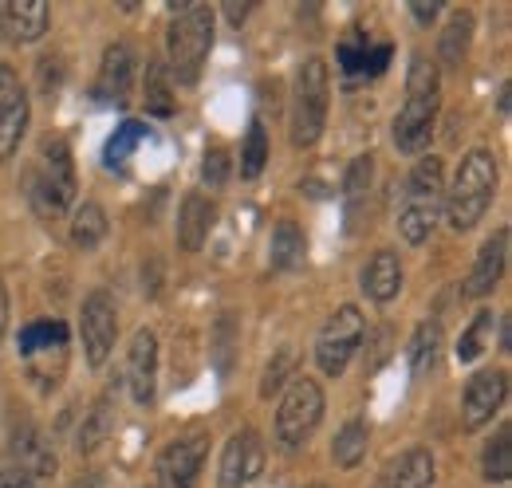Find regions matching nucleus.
I'll return each instance as SVG.
<instances>
[{
    "instance_id": "nucleus-1",
    "label": "nucleus",
    "mask_w": 512,
    "mask_h": 488,
    "mask_svg": "<svg viewBox=\"0 0 512 488\" xmlns=\"http://www.w3.org/2000/svg\"><path fill=\"white\" fill-rule=\"evenodd\" d=\"M438 103H442L438 63L430 60L426 52H418L410 60V75H406V103L394 115V146L402 154H422L430 146L434 119H438Z\"/></svg>"
},
{
    "instance_id": "nucleus-2",
    "label": "nucleus",
    "mask_w": 512,
    "mask_h": 488,
    "mask_svg": "<svg viewBox=\"0 0 512 488\" xmlns=\"http://www.w3.org/2000/svg\"><path fill=\"white\" fill-rule=\"evenodd\" d=\"M446 201V166L438 154H426L414 162L410 178L402 185V205H398V233L406 237V244H426L438 213Z\"/></svg>"
},
{
    "instance_id": "nucleus-3",
    "label": "nucleus",
    "mask_w": 512,
    "mask_h": 488,
    "mask_svg": "<svg viewBox=\"0 0 512 488\" xmlns=\"http://www.w3.org/2000/svg\"><path fill=\"white\" fill-rule=\"evenodd\" d=\"M493 193H497V158L489 150H469L461 158V166H457L453 189L446 193L449 225L457 233H469L489 213Z\"/></svg>"
},
{
    "instance_id": "nucleus-4",
    "label": "nucleus",
    "mask_w": 512,
    "mask_h": 488,
    "mask_svg": "<svg viewBox=\"0 0 512 488\" xmlns=\"http://www.w3.org/2000/svg\"><path fill=\"white\" fill-rule=\"evenodd\" d=\"M178 16L170 24V36H166V48H170V71L178 83L193 87L197 75H201V63L213 48V8L209 4H197V0H182L174 4Z\"/></svg>"
},
{
    "instance_id": "nucleus-5",
    "label": "nucleus",
    "mask_w": 512,
    "mask_h": 488,
    "mask_svg": "<svg viewBox=\"0 0 512 488\" xmlns=\"http://www.w3.org/2000/svg\"><path fill=\"white\" fill-rule=\"evenodd\" d=\"M327 95H331V79H327V63L304 60L292 83V142L296 146H316L327 122Z\"/></svg>"
},
{
    "instance_id": "nucleus-6",
    "label": "nucleus",
    "mask_w": 512,
    "mask_h": 488,
    "mask_svg": "<svg viewBox=\"0 0 512 488\" xmlns=\"http://www.w3.org/2000/svg\"><path fill=\"white\" fill-rule=\"evenodd\" d=\"M323 418V390L320 382H312L308 374H296L280 398V410H276V437L284 449H300Z\"/></svg>"
},
{
    "instance_id": "nucleus-7",
    "label": "nucleus",
    "mask_w": 512,
    "mask_h": 488,
    "mask_svg": "<svg viewBox=\"0 0 512 488\" xmlns=\"http://www.w3.org/2000/svg\"><path fill=\"white\" fill-rule=\"evenodd\" d=\"M363 335H367V323H363V311L355 304H343L323 323L320 339H316V363L327 378H339L347 370L355 351L363 347Z\"/></svg>"
},
{
    "instance_id": "nucleus-8",
    "label": "nucleus",
    "mask_w": 512,
    "mask_h": 488,
    "mask_svg": "<svg viewBox=\"0 0 512 488\" xmlns=\"http://www.w3.org/2000/svg\"><path fill=\"white\" fill-rule=\"evenodd\" d=\"M79 331H83V351H87V363L103 366L115 351V339H119V311H115V300L95 288L87 300H83V311H79Z\"/></svg>"
},
{
    "instance_id": "nucleus-9",
    "label": "nucleus",
    "mask_w": 512,
    "mask_h": 488,
    "mask_svg": "<svg viewBox=\"0 0 512 488\" xmlns=\"http://www.w3.org/2000/svg\"><path fill=\"white\" fill-rule=\"evenodd\" d=\"M205 449H209V437H205V433H182V437H174V441L158 453V465H154L158 485L197 488V473H201Z\"/></svg>"
},
{
    "instance_id": "nucleus-10",
    "label": "nucleus",
    "mask_w": 512,
    "mask_h": 488,
    "mask_svg": "<svg viewBox=\"0 0 512 488\" xmlns=\"http://www.w3.org/2000/svg\"><path fill=\"white\" fill-rule=\"evenodd\" d=\"M28 130V91L12 63H0V162H12Z\"/></svg>"
},
{
    "instance_id": "nucleus-11",
    "label": "nucleus",
    "mask_w": 512,
    "mask_h": 488,
    "mask_svg": "<svg viewBox=\"0 0 512 488\" xmlns=\"http://www.w3.org/2000/svg\"><path fill=\"white\" fill-rule=\"evenodd\" d=\"M509 398V374L505 370H481L477 378H469L465 394H461V429L473 433V429L489 426L493 414L505 406Z\"/></svg>"
},
{
    "instance_id": "nucleus-12",
    "label": "nucleus",
    "mask_w": 512,
    "mask_h": 488,
    "mask_svg": "<svg viewBox=\"0 0 512 488\" xmlns=\"http://www.w3.org/2000/svg\"><path fill=\"white\" fill-rule=\"evenodd\" d=\"M264 441H260V433L256 429H241V433H233L229 437V445H225V453H221V488H245L253 485L256 477L264 473Z\"/></svg>"
},
{
    "instance_id": "nucleus-13",
    "label": "nucleus",
    "mask_w": 512,
    "mask_h": 488,
    "mask_svg": "<svg viewBox=\"0 0 512 488\" xmlns=\"http://www.w3.org/2000/svg\"><path fill=\"white\" fill-rule=\"evenodd\" d=\"M127 382L130 394L138 406H150L154 402V386H158V339L154 331H134L127 351Z\"/></svg>"
},
{
    "instance_id": "nucleus-14",
    "label": "nucleus",
    "mask_w": 512,
    "mask_h": 488,
    "mask_svg": "<svg viewBox=\"0 0 512 488\" xmlns=\"http://www.w3.org/2000/svg\"><path fill=\"white\" fill-rule=\"evenodd\" d=\"M52 12L44 0H4L0 4V32L12 44H36L40 36H48Z\"/></svg>"
},
{
    "instance_id": "nucleus-15",
    "label": "nucleus",
    "mask_w": 512,
    "mask_h": 488,
    "mask_svg": "<svg viewBox=\"0 0 512 488\" xmlns=\"http://www.w3.org/2000/svg\"><path fill=\"white\" fill-rule=\"evenodd\" d=\"M505 260H509V229H497L489 241L481 244L477 260H473V268H469V280H465V300H481V296H489V292L501 284Z\"/></svg>"
},
{
    "instance_id": "nucleus-16",
    "label": "nucleus",
    "mask_w": 512,
    "mask_h": 488,
    "mask_svg": "<svg viewBox=\"0 0 512 488\" xmlns=\"http://www.w3.org/2000/svg\"><path fill=\"white\" fill-rule=\"evenodd\" d=\"M339 67H343V75L347 79H375V75H383L390 56H394V48L390 44H371V36H363V32H351L343 44H339Z\"/></svg>"
},
{
    "instance_id": "nucleus-17",
    "label": "nucleus",
    "mask_w": 512,
    "mask_h": 488,
    "mask_svg": "<svg viewBox=\"0 0 512 488\" xmlns=\"http://www.w3.org/2000/svg\"><path fill=\"white\" fill-rule=\"evenodd\" d=\"M434 485V453L414 445L398 457H390L383 473L375 477V488H430Z\"/></svg>"
},
{
    "instance_id": "nucleus-18",
    "label": "nucleus",
    "mask_w": 512,
    "mask_h": 488,
    "mask_svg": "<svg viewBox=\"0 0 512 488\" xmlns=\"http://www.w3.org/2000/svg\"><path fill=\"white\" fill-rule=\"evenodd\" d=\"M134 52L130 44H111L103 52V67H99V83H95V95L103 103H127L130 83H134Z\"/></svg>"
},
{
    "instance_id": "nucleus-19",
    "label": "nucleus",
    "mask_w": 512,
    "mask_h": 488,
    "mask_svg": "<svg viewBox=\"0 0 512 488\" xmlns=\"http://www.w3.org/2000/svg\"><path fill=\"white\" fill-rule=\"evenodd\" d=\"M363 292L375 300V304H390L398 292H402V264L390 248H379L367 268H363Z\"/></svg>"
},
{
    "instance_id": "nucleus-20",
    "label": "nucleus",
    "mask_w": 512,
    "mask_h": 488,
    "mask_svg": "<svg viewBox=\"0 0 512 488\" xmlns=\"http://www.w3.org/2000/svg\"><path fill=\"white\" fill-rule=\"evenodd\" d=\"M213 229V201L205 193H186L182 213H178V241L186 252H201V244Z\"/></svg>"
},
{
    "instance_id": "nucleus-21",
    "label": "nucleus",
    "mask_w": 512,
    "mask_h": 488,
    "mask_svg": "<svg viewBox=\"0 0 512 488\" xmlns=\"http://www.w3.org/2000/svg\"><path fill=\"white\" fill-rule=\"evenodd\" d=\"M12 453L20 457L16 469H24L28 477H52V473H56V453H52V445H48L32 426H24L20 433H16Z\"/></svg>"
},
{
    "instance_id": "nucleus-22",
    "label": "nucleus",
    "mask_w": 512,
    "mask_h": 488,
    "mask_svg": "<svg viewBox=\"0 0 512 488\" xmlns=\"http://www.w3.org/2000/svg\"><path fill=\"white\" fill-rule=\"evenodd\" d=\"M16 347H20L24 359H40L44 351H64L67 323H60V319H32L28 327H20Z\"/></svg>"
},
{
    "instance_id": "nucleus-23",
    "label": "nucleus",
    "mask_w": 512,
    "mask_h": 488,
    "mask_svg": "<svg viewBox=\"0 0 512 488\" xmlns=\"http://www.w3.org/2000/svg\"><path fill=\"white\" fill-rule=\"evenodd\" d=\"M24 197H28V205L36 209V217H44V221L64 217V209L71 205V197H64L56 185L48 182L40 166H28V170H24Z\"/></svg>"
},
{
    "instance_id": "nucleus-24",
    "label": "nucleus",
    "mask_w": 512,
    "mask_h": 488,
    "mask_svg": "<svg viewBox=\"0 0 512 488\" xmlns=\"http://www.w3.org/2000/svg\"><path fill=\"white\" fill-rule=\"evenodd\" d=\"M304 252H308V241H304V233H300L296 221H280V225L272 229V244H268V260H272V268L288 272V268L304 264Z\"/></svg>"
},
{
    "instance_id": "nucleus-25",
    "label": "nucleus",
    "mask_w": 512,
    "mask_h": 488,
    "mask_svg": "<svg viewBox=\"0 0 512 488\" xmlns=\"http://www.w3.org/2000/svg\"><path fill=\"white\" fill-rule=\"evenodd\" d=\"M142 103L150 115L170 119L174 115V87H170V71L158 60L146 63V79H142Z\"/></svg>"
},
{
    "instance_id": "nucleus-26",
    "label": "nucleus",
    "mask_w": 512,
    "mask_h": 488,
    "mask_svg": "<svg viewBox=\"0 0 512 488\" xmlns=\"http://www.w3.org/2000/svg\"><path fill=\"white\" fill-rule=\"evenodd\" d=\"M367 441H371V429L363 418H351L347 426L335 433V445H331V461L339 469H355L363 457H367Z\"/></svg>"
},
{
    "instance_id": "nucleus-27",
    "label": "nucleus",
    "mask_w": 512,
    "mask_h": 488,
    "mask_svg": "<svg viewBox=\"0 0 512 488\" xmlns=\"http://www.w3.org/2000/svg\"><path fill=\"white\" fill-rule=\"evenodd\" d=\"M107 241V213L95 201H83L71 217V244L75 248H99Z\"/></svg>"
},
{
    "instance_id": "nucleus-28",
    "label": "nucleus",
    "mask_w": 512,
    "mask_h": 488,
    "mask_svg": "<svg viewBox=\"0 0 512 488\" xmlns=\"http://www.w3.org/2000/svg\"><path fill=\"white\" fill-rule=\"evenodd\" d=\"M146 142V126L138 119H127L115 134H111V142H107V150H103V162H107V170H127V162L134 158V150Z\"/></svg>"
},
{
    "instance_id": "nucleus-29",
    "label": "nucleus",
    "mask_w": 512,
    "mask_h": 488,
    "mask_svg": "<svg viewBox=\"0 0 512 488\" xmlns=\"http://www.w3.org/2000/svg\"><path fill=\"white\" fill-rule=\"evenodd\" d=\"M469 40H473V16L461 8V12L449 16L446 32L438 36V56L446 63H461L469 52Z\"/></svg>"
},
{
    "instance_id": "nucleus-30",
    "label": "nucleus",
    "mask_w": 512,
    "mask_h": 488,
    "mask_svg": "<svg viewBox=\"0 0 512 488\" xmlns=\"http://www.w3.org/2000/svg\"><path fill=\"white\" fill-rule=\"evenodd\" d=\"M438 351H442V327L430 319V323H422V327L414 331V339H410V370H414V378H422L426 370H434Z\"/></svg>"
},
{
    "instance_id": "nucleus-31",
    "label": "nucleus",
    "mask_w": 512,
    "mask_h": 488,
    "mask_svg": "<svg viewBox=\"0 0 512 488\" xmlns=\"http://www.w3.org/2000/svg\"><path fill=\"white\" fill-rule=\"evenodd\" d=\"M481 473H485V481H497V485H505L512 477V429L509 426L497 429V441L485 445Z\"/></svg>"
},
{
    "instance_id": "nucleus-32",
    "label": "nucleus",
    "mask_w": 512,
    "mask_h": 488,
    "mask_svg": "<svg viewBox=\"0 0 512 488\" xmlns=\"http://www.w3.org/2000/svg\"><path fill=\"white\" fill-rule=\"evenodd\" d=\"M111 426H115V418H111V394H103V398L91 406V414L83 418V429H79V453H95V449L107 441Z\"/></svg>"
},
{
    "instance_id": "nucleus-33",
    "label": "nucleus",
    "mask_w": 512,
    "mask_h": 488,
    "mask_svg": "<svg viewBox=\"0 0 512 488\" xmlns=\"http://www.w3.org/2000/svg\"><path fill=\"white\" fill-rule=\"evenodd\" d=\"M268 162V134H264V122H249V134H245V146H241V178H260Z\"/></svg>"
},
{
    "instance_id": "nucleus-34",
    "label": "nucleus",
    "mask_w": 512,
    "mask_h": 488,
    "mask_svg": "<svg viewBox=\"0 0 512 488\" xmlns=\"http://www.w3.org/2000/svg\"><path fill=\"white\" fill-rule=\"evenodd\" d=\"M489 331H493V315L489 311H481L465 331H461V339H457V363H473L481 351H485V343H489Z\"/></svg>"
},
{
    "instance_id": "nucleus-35",
    "label": "nucleus",
    "mask_w": 512,
    "mask_h": 488,
    "mask_svg": "<svg viewBox=\"0 0 512 488\" xmlns=\"http://www.w3.org/2000/svg\"><path fill=\"white\" fill-rule=\"evenodd\" d=\"M292 370H296V351H292V347H280V351H276V359H272V363H268V370H264L260 398H272L276 390H284V386L296 378Z\"/></svg>"
},
{
    "instance_id": "nucleus-36",
    "label": "nucleus",
    "mask_w": 512,
    "mask_h": 488,
    "mask_svg": "<svg viewBox=\"0 0 512 488\" xmlns=\"http://www.w3.org/2000/svg\"><path fill=\"white\" fill-rule=\"evenodd\" d=\"M371 182H375V158H371V154H359V158L347 166V178H343L347 201H363V197L371 193Z\"/></svg>"
},
{
    "instance_id": "nucleus-37",
    "label": "nucleus",
    "mask_w": 512,
    "mask_h": 488,
    "mask_svg": "<svg viewBox=\"0 0 512 488\" xmlns=\"http://www.w3.org/2000/svg\"><path fill=\"white\" fill-rule=\"evenodd\" d=\"M229 162H233V158H229L225 146H209V150H205V162H201V178L213 185V189L225 185L229 182V170H233Z\"/></svg>"
},
{
    "instance_id": "nucleus-38",
    "label": "nucleus",
    "mask_w": 512,
    "mask_h": 488,
    "mask_svg": "<svg viewBox=\"0 0 512 488\" xmlns=\"http://www.w3.org/2000/svg\"><path fill=\"white\" fill-rule=\"evenodd\" d=\"M0 488H36V481L24 469H0Z\"/></svg>"
},
{
    "instance_id": "nucleus-39",
    "label": "nucleus",
    "mask_w": 512,
    "mask_h": 488,
    "mask_svg": "<svg viewBox=\"0 0 512 488\" xmlns=\"http://www.w3.org/2000/svg\"><path fill=\"white\" fill-rule=\"evenodd\" d=\"M410 12H414L422 24H430V20L442 12V0H414V4H410Z\"/></svg>"
},
{
    "instance_id": "nucleus-40",
    "label": "nucleus",
    "mask_w": 512,
    "mask_h": 488,
    "mask_svg": "<svg viewBox=\"0 0 512 488\" xmlns=\"http://www.w3.org/2000/svg\"><path fill=\"white\" fill-rule=\"evenodd\" d=\"M225 12H229V20H233V24H245V16H249V4H237V0H233Z\"/></svg>"
},
{
    "instance_id": "nucleus-41",
    "label": "nucleus",
    "mask_w": 512,
    "mask_h": 488,
    "mask_svg": "<svg viewBox=\"0 0 512 488\" xmlns=\"http://www.w3.org/2000/svg\"><path fill=\"white\" fill-rule=\"evenodd\" d=\"M4 327H8V292L0 284V339H4Z\"/></svg>"
},
{
    "instance_id": "nucleus-42",
    "label": "nucleus",
    "mask_w": 512,
    "mask_h": 488,
    "mask_svg": "<svg viewBox=\"0 0 512 488\" xmlns=\"http://www.w3.org/2000/svg\"><path fill=\"white\" fill-rule=\"evenodd\" d=\"M316 488H323V485H316Z\"/></svg>"
}]
</instances>
